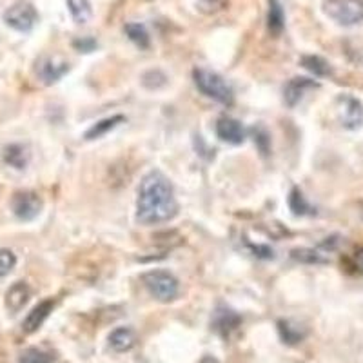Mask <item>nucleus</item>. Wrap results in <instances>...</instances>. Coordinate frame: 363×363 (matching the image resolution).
Masks as SVG:
<instances>
[{"instance_id": "obj_1", "label": "nucleus", "mask_w": 363, "mask_h": 363, "mask_svg": "<svg viewBox=\"0 0 363 363\" xmlns=\"http://www.w3.org/2000/svg\"><path fill=\"white\" fill-rule=\"evenodd\" d=\"M178 215V202L169 178L160 171H149L138 187L136 220L144 225H157Z\"/></svg>"}, {"instance_id": "obj_2", "label": "nucleus", "mask_w": 363, "mask_h": 363, "mask_svg": "<svg viewBox=\"0 0 363 363\" xmlns=\"http://www.w3.org/2000/svg\"><path fill=\"white\" fill-rule=\"evenodd\" d=\"M193 79L202 95L216 100V102H220L222 106H233V102H235L233 87L229 86L218 73L206 69V67H196V69L193 71Z\"/></svg>"}, {"instance_id": "obj_3", "label": "nucleus", "mask_w": 363, "mask_h": 363, "mask_svg": "<svg viewBox=\"0 0 363 363\" xmlns=\"http://www.w3.org/2000/svg\"><path fill=\"white\" fill-rule=\"evenodd\" d=\"M142 284L145 285L149 294L162 303L177 300L178 293H180V284H178L177 277L164 269H155V271L142 274Z\"/></svg>"}, {"instance_id": "obj_4", "label": "nucleus", "mask_w": 363, "mask_h": 363, "mask_svg": "<svg viewBox=\"0 0 363 363\" xmlns=\"http://www.w3.org/2000/svg\"><path fill=\"white\" fill-rule=\"evenodd\" d=\"M322 9L330 21L345 28L363 22V0H323Z\"/></svg>"}, {"instance_id": "obj_5", "label": "nucleus", "mask_w": 363, "mask_h": 363, "mask_svg": "<svg viewBox=\"0 0 363 363\" xmlns=\"http://www.w3.org/2000/svg\"><path fill=\"white\" fill-rule=\"evenodd\" d=\"M4 22L15 31L29 33L38 22V13L29 0H17L4 11Z\"/></svg>"}, {"instance_id": "obj_6", "label": "nucleus", "mask_w": 363, "mask_h": 363, "mask_svg": "<svg viewBox=\"0 0 363 363\" xmlns=\"http://www.w3.org/2000/svg\"><path fill=\"white\" fill-rule=\"evenodd\" d=\"M42 207H44L42 199L33 191H18V193L13 194V215L22 220V222H31V220L37 218L42 213Z\"/></svg>"}, {"instance_id": "obj_7", "label": "nucleus", "mask_w": 363, "mask_h": 363, "mask_svg": "<svg viewBox=\"0 0 363 363\" xmlns=\"http://www.w3.org/2000/svg\"><path fill=\"white\" fill-rule=\"evenodd\" d=\"M340 122L349 131H356L363 125V104L352 95H342L336 100Z\"/></svg>"}, {"instance_id": "obj_8", "label": "nucleus", "mask_w": 363, "mask_h": 363, "mask_svg": "<svg viewBox=\"0 0 363 363\" xmlns=\"http://www.w3.org/2000/svg\"><path fill=\"white\" fill-rule=\"evenodd\" d=\"M67 71H69V62L62 55H44V57L38 58L37 74L45 86L58 82Z\"/></svg>"}, {"instance_id": "obj_9", "label": "nucleus", "mask_w": 363, "mask_h": 363, "mask_svg": "<svg viewBox=\"0 0 363 363\" xmlns=\"http://www.w3.org/2000/svg\"><path fill=\"white\" fill-rule=\"evenodd\" d=\"M216 135H218L220 140L227 142V144L240 145L244 144L245 138H247V131L242 125V122H238L233 116H220L218 122H216Z\"/></svg>"}, {"instance_id": "obj_10", "label": "nucleus", "mask_w": 363, "mask_h": 363, "mask_svg": "<svg viewBox=\"0 0 363 363\" xmlns=\"http://www.w3.org/2000/svg\"><path fill=\"white\" fill-rule=\"evenodd\" d=\"M313 89H318V82L306 79V77H294V79H291L284 87L285 104H287L289 108H296L298 104L303 100V96Z\"/></svg>"}, {"instance_id": "obj_11", "label": "nucleus", "mask_w": 363, "mask_h": 363, "mask_svg": "<svg viewBox=\"0 0 363 363\" xmlns=\"http://www.w3.org/2000/svg\"><path fill=\"white\" fill-rule=\"evenodd\" d=\"M2 160L6 165L13 167V169L22 171L28 167L29 160H31V153L29 147L24 144H9L2 149Z\"/></svg>"}, {"instance_id": "obj_12", "label": "nucleus", "mask_w": 363, "mask_h": 363, "mask_svg": "<svg viewBox=\"0 0 363 363\" xmlns=\"http://www.w3.org/2000/svg\"><path fill=\"white\" fill-rule=\"evenodd\" d=\"M53 307H55V301L53 300H44L40 301L37 307H33V311L26 316L24 323H22V329L24 333L31 335V333H37L38 329L42 327V323L48 320L51 313H53Z\"/></svg>"}, {"instance_id": "obj_13", "label": "nucleus", "mask_w": 363, "mask_h": 363, "mask_svg": "<svg viewBox=\"0 0 363 363\" xmlns=\"http://www.w3.org/2000/svg\"><path fill=\"white\" fill-rule=\"evenodd\" d=\"M31 298V289L26 281H15L6 293V307L9 313H18L26 307V303Z\"/></svg>"}, {"instance_id": "obj_14", "label": "nucleus", "mask_w": 363, "mask_h": 363, "mask_svg": "<svg viewBox=\"0 0 363 363\" xmlns=\"http://www.w3.org/2000/svg\"><path fill=\"white\" fill-rule=\"evenodd\" d=\"M136 345V333L131 327H118L109 335V347L115 352H128Z\"/></svg>"}, {"instance_id": "obj_15", "label": "nucleus", "mask_w": 363, "mask_h": 363, "mask_svg": "<svg viewBox=\"0 0 363 363\" xmlns=\"http://www.w3.org/2000/svg\"><path fill=\"white\" fill-rule=\"evenodd\" d=\"M242 318L235 313V311L227 309V307H222V309L216 311L215 318V330L222 336H229L231 330H235L236 327L240 325Z\"/></svg>"}, {"instance_id": "obj_16", "label": "nucleus", "mask_w": 363, "mask_h": 363, "mask_svg": "<svg viewBox=\"0 0 363 363\" xmlns=\"http://www.w3.org/2000/svg\"><path fill=\"white\" fill-rule=\"evenodd\" d=\"M124 122V116L122 115H115L109 116V118H104L100 122H96L95 125H91L89 129L86 131V140H96V138H102L104 135H108L111 129H115L116 125L122 124Z\"/></svg>"}, {"instance_id": "obj_17", "label": "nucleus", "mask_w": 363, "mask_h": 363, "mask_svg": "<svg viewBox=\"0 0 363 363\" xmlns=\"http://www.w3.org/2000/svg\"><path fill=\"white\" fill-rule=\"evenodd\" d=\"M267 28L274 37L284 31L285 28V15L278 0H269V13H267Z\"/></svg>"}, {"instance_id": "obj_18", "label": "nucleus", "mask_w": 363, "mask_h": 363, "mask_svg": "<svg viewBox=\"0 0 363 363\" xmlns=\"http://www.w3.org/2000/svg\"><path fill=\"white\" fill-rule=\"evenodd\" d=\"M67 9L71 13V18H73L77 24H87L93 17V9H91L89 0H66Z\"/></svg>"}, {"instance_id": "obj_19", "label": "nucleus", "mask_w": 363, "mask_h": 363, "mask_svg": "<svg viewBox=\"0 0 363 363\" xmlns=\"http://www.w3.org/2000/svg\"><path fill=\"white\" fill-rule=\"evenodd\" d=\"M301 66L306 67L307 71L314 74V77H330L333 74V69H330L329 62H327L325 58L322 57H316V55H307V57L301 58Z\"/></svg>"}, {"instance_id": "obj_20", "label": "nucleus", "mask_w": 363, "mask_h": 363, "mask_svg": "<svg viewBox=\"0 0 363 363\" xmlns=\"http://www.w3.org/2000/svg\"><path fill=\"white\" fill-rule=\"evenodd\" d=\"M125 33H128L129 40H131L133 44L138 45L140 50H147V48H149V33H147V29H145L144 26L131 22V24L125 26Z\"/></svg>"}, {"instance_id": "obj_21", "label": "nucleus", "mask_w": 363, "mask_h": 363, "mask_svg": "<svg viewBox=\"0 0 363 363\" xmlns=\"http://www.w3.org/2000/svg\"><path fill=\"white\" fill-rule=\"evenodd\" d=\"M278 330H280V336L285 343H298L301 338H303V333L298 329V325L291 323L289 320H280L278 322Z\"/></svg>"}, {"instance_id": "obj_22", "label": "nucleus", "mask_w": 363, "mask_h": 363, "mask_svg": "<svg viewBox=\"0 0 363 363\" xmlns=\"http://www.w3.org/2000/svg\"><path fill=\"white\" fill-rule=\"evenodd\" d=\"M18 363H53V358L48 352L37 349V347H31V349H26L22 352Z\"/></svg>"}, {"instance_id": "obj_23", "label": "nucleus", "mask_w": 363, "mask_h": 363, "mask_svg": "<svg viewBox=\"0 0 363 363\" xmlns=\"http://www.w3.org/2000/svg\"><path fill=\"white\" fill-rule=\"evenodd\" d=\"M289 206H291V211H293L294 215H307V213H311L309 203L306 202V199H303V194H301L300 189L291 191Z\"/></svg>"}, {"instance_id": "obj_24", "label": "nucleus", "mask_w": 363, "mask_h": 363, "mask_svg": "<svg viewBox=\"0 0 363 363\" xmlns=\"http://www.w3.org/2000/svg\"><path fill=\"white\" fill-rule=\"evenodd\" d=\"M17 265V256L9 249H0V278L8 277Z\"/></svg>"}, {"instance_id": "obj_25", "label": "nucleus", "mask_w": 363, "mask_h": 363, "mask_svg": "<svg viewBox=\"0 0 363 363\" xmlns=\"http://www.w3.org/2000/svg\"><path fill=\"white\" fill-rule=\"evenodd\" d=\"M196 8L203 15H216L227 8V0H196Z\"/></svg>"}, {"instance_id": "obj_26", "label": "nucleus", "mask_w": 363, "mask_h": 363, "mask_svg": "<svg viewBox=\"0 0 363 363\" xmlns=\"http://www.w3.org/2000/svg\"><path fill=\"white\" fill-rule=\"evenodd\" d=\"M291 255H293L294 260L307 262V264H322V262H325L316 251H311V249H294Z\"/></svg>"}, {"instance_id": "obj_27", "label": "nucleus", "mask_w": 363, "mask_h": 363, "mask_svg": "<svg viewBox=\"0 0 363 363\" xmlns=\"http://www.w3.org/2000/svg\"><path fill=\"white\" fill-rule=\"evenodd\" d=\"M200 363H218V362H216V359L213 358V356H206V358L200 359Z\"/></svg>"}, {"instance_id": "obj_28", "label": "nucleus", "mask_w": 363, "mask_h": 363, "mask_svg": "<svg viewBox=\"0 0 363 363\" xmlns=\"http://www.w3.org/2000/svg\"><path fill=\"white\" fill-rule=\"evenodd\" d=\"M362 258H363V255H362Z\"/></svg>"}]
</instances>
